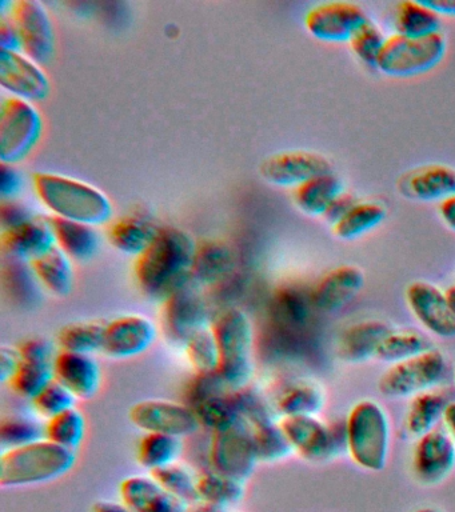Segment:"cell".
I'll list each match as a JSON object with an SVG mask.
<instances>
[{
  "mask_svg": "<svg viewBox=\"0 0 455 512\" xmlns=\"http://www.w3.org/2000/svg\"><path fill=\"white\" fill-rule=\"evenodd\" d=\"M386 208L377 202H358L333 226L334 235L341 240H355L373 231L386 218Z\"/></svg>",
  "mask_w": 455,
  "mask_h": 512,
  "instance_id": "74e56055",
  "label": "cell"
},
{
  "mask_svg": "<svg viewBox=\"0 0 455 512\" xmlns=\"http://www.w3.org/2000/svg\"><path fill=\"white\" fill-rule=\"evenodd\" d=\"M33 186L38 199L55 218L93 227L113 219V203L93 184L57 172H37Z\"/></svg>",
  "mask_w": 455,
  "mask_h": 512,
  "instance_id": "7a4b0ae2",
  "label": "cell"
},
{
  "mask_svg": "<svg viewBox=\"0 0 455 512\" xmlns=\"http://www.w3.org/2000/svg\"><path fill=\"white\" fill-rule=\"evenodd\" d=\"M198 244L189 232L163 227L149 248L138 256L134 275L139 288L151 298L167 296L193 280Z\"/></svg>",
  "mask_w": 455,
  "mask_h": 512,
  "instance_id": "6da1fadb",
  "label": "cell"
},
{
  "mask_svg": "<svg viewBox=\"0 0 455 512\" xmlns=\"http://www.w3.org/2000/svg\"><path fill=\"white\" fill-rule=\"evenodd\" d=\"M439 215L450 230L455 231V195L439 203Z\"/></svg>",
  "mask_w": 455,
  "mask_h": 512,
  "instance_id": "680465c9",
  "label": "cell"
},
{
  "mask_svg": "<svg viewBox=\"0 0 455 512\" xmlns=\"http://www.w3.org/2000/svg\"><path fill=\"white\" fill-rule=\"evenodd\" d=\"M386 36L381 28L370 20L365 26L359 28L353 38L350 39V47L354 54L370 67H377L379 59L385 48Z\"/></svg>",
  "mask_w": 455,
  "mask_h": 512,
  "instance_id": "c3c4849f",
  "label": "cell"
},
{
  "mask_svg": "<svg viewBox=\"0 0 455 512\" xmlns=\"http://www.w3.org/2000/svg\"><path fill=\"white\" fill-rule=\"evenodd\" d=\"M45 122L34 103L14 96L0 104V160L2 164L17 166L41 143Z\"/></svg>",
  "mask_w": 455,
  "mask_h": 512,
  "instance_id": "8992f818",
  "label": "cell"
},
{
  "mask_svg": "<svg viewBox=\"0 0 455 512\" xmlns=\"http://www.w3.org/2000/svg\"><path fill=\"white\" fill-rule=\"evenodd\" d=\"M151 475L166 488L186 504L199 502L198 498V476L189 467L177 462L170 466L163 467L161 470L151 472Z\"/></svg>",
  "mask_w": 455,
  "mask_h": 512,
  "instance_id": "bcb514c9",
  "label": "cell"
},
{
  "mask_svg": "<svg viewBox=\"0 0 455 512\" xmlns=\"http://www.w3.org/2000/svg\"><path fill=\"white\" fill-rule=\"evenodd\" d=\"M357 203L358 200L355 199L353 195L349 194V192H342L341 195H338L337 198L334 199L330 207L327 208L323 218H325L331 226H334V224L338 223Z\"/></svg>",
  "mask_w": 455,
  "mask_h": 512,
  "instance_id": "6f0895ef",
  "label": "cell"
},
{
  "mask_svg": "<svg viewBox=\"0 0 455 512\" xmlns=\"http://www.w3.org/2000/svg\"><path fill=\"white\" fill-rule=\"evenodd\" d=\"M230 388L227 387L225 380L221 378L218 372L214 374H195L186 391L187 404L191 408L205 400L214 398V396L229 394Z\"/></svg>",
  "mask_w": 455,
  "mask_h": 512,
  "instance_id": "f907efd6",
  "label": "cell"
},
{
  "mask_svg": "<svg viewBox=\"0 0 455 512\" xmlns=\"http://www.w3.org/2000/svg\"><path fill=\"white\" fill-rule=\"evenodd\" d=\"M446 375V358L431 347L413 358L390 364L378 380V390L385 398H413L434 390Z\"/></svg>",
  "mask_w": 455,
  "mask_h": 512,
  "instance_id": "ba28073f",
  "label": "cell"
},
{
  "mask_svg": "<svg viewBox=\"0 0 455 512\" xmlns=\"http://www.w3.org/2000/svg\"><path fill=\"white\" fill-rule=\"evenodd\" d=\"M57 246L65 251L74 262H87L98 254L101 236L97 228L61 218H50Z\"/></svg>",
  "mask_w": 455,
  "mask_h": 512,
  "instance_id": "4316f807",
  "label": "cell"
},
{
  "mask_svg": "<svg viewBox=\"0 0 455 512\" xmlns=\"http://www.w3.org/2000/svg\"><path fill=\"white\" fill-rule=\"evenodd\" d=\"M391 328L378 320H366L351 326L339 343V354L346 362L361 363L375 359L379 344L389 335Z\"/></svg>",
  "mask_w": 455,
  "mask_h": 512,
  "instance_id": "f1b7e54d",
  "label": "cell"
},
{
  "mask_svg": "<svg viewBox=\"0 0 455 512\" xmlns=\"http://www.w3.org/2000/svg\"><path fill=\"white\" fill-rule=\"evenodd\" d=\"M395 31L407 38H426L441 32L442 19L422 0H406L395 11Z\"/></svg>",
  "mask_w": 455,
  "mask_h": 512,
  "instance_id": "d6a6232c",
  "label": "cell"
},
{
  "mask_svg": "<svg viewBox=\"0 0 455 512\" xmlns=\"http://www.w3.org/2000/svg\"><path fill=\"white\" fill-rule=\"evenodd\" d=\"M455 467V442L446 430L427 432L415 443L413 470L422 484L434 486L443 482Z\"/></svg>",
  "mask_w": 455,
  "mask_h": 512,
  "instance_id": "d6986e66",
  "label": "cell"
},
{
  "mask_svg": "<svg viewBox=\"0 0 455 512\" xmlns=\"http://www.w3.org/2000/svg\"><path fill=\"white\" fill-rule=\"evenodd\" d=\"M343 192L342 180L334 172L315 176L295 188L294 202L303 214L323 216L334 199Z\"/></svg>",
  "mask_w": 455,
  "mask_h": 512,
  "instance_id": "1f68e13d",
  "label": "cell"
},
{
  "mask_svg": "<svg viewBox=\"0 0 455 512\" xmlns=\"http://www.w3.org/2000/svg\"><path fill=\"white\" fill-rule=\"evenodd\" d=\"M0 50L22 52L21 35L9 14L0 16Z\"/></svg>",
  "mask_w": 455,
  "mask_h": 512,
  "instance_id": "11a10c76",
  "label": "cell"
},
{
  "mask_svg": "<svg viewBox=\"0 0 455 512\" xmlns=\"http://www.w3.org/2000/svg\"><path fill=\"white\" fill-rule=\"evenodd\" d=\"M245 482L219 474L213 470L206 471L198 476L199 502L213 504L226 510L242 502L245 498Z\"/></svg>",
  "mask_w": 455,
  "mask_h": 512,
  "instance_id": "d590c367",
  "label": "cell"
},
{
  "mask_svg": "<svg viewBox=\"0 0 455 512\" xmlns=\"http://www.w3.org/2000/svg\"><path fill=\"white\" fill-rule=\"evenodd\" d=\"M442 422L445 424V430L449 432V435L455 442V402H449V404H447Z\"/></svg>",
  "mask_w": 455,
  "mask_h": 512,
  "instance_id": "6125c7cd",
  "label": "cell"
},
{
  "mask_svg": "<svg viewBox=\"0 0 455 512\" xmlns=\"http://www.w3.org/2000/svg\"><path fill=\"white\" fill-rule=\"evenodd\" d=\"M30 267L39 284L51 294L58 296V298H66L73 292L75 284L74 260L58 246L41 256V258L33 260Z\"/></svg>",
  "mask_w": 455,
  "mask_h": 512,
  "instance_id": "484cf974",
  "label": "cell"
},
{
  "mask_svg": "<svg viewBox=\"0 0 455 512\" xmlns=\"http://www.w3.org/2000/svg\"><path fill=\"white\" fill-rule=\"evenodd\" d=\"M0 84L14 98L43 102L51 94L49 75L23 52L0 50Z\"/></svg>",
  "mask_w": 455,
  "mask_h": 512,
  "instance_id": "9a60e30c",
  "label": "cell"
},
{
  "mask_svg": "<svg viewBox=\"0 0 455 512\" xmlns=\"http://www.w3.org/2000/svg\"><path fill=\"white\" fill-rule=\"evenodd\" d=\"M365 10L355 3L327 2L310 8L305 26L310 35L322 42H350L355 32L370 22Z\"/></svg>",
  "mask_w": 455,
  "mask_h": 512,
  "instance_id": "5bb4252c",
  "label": "cell"
},
{
  "mask_svg": "<svg viewBox=\"0 0 455 512\" xmlns=\"http://www.w3.org/2000/svg\"><path fill=\"white\" fill-rule=\"evenodd\" d=\"M77 452L41 439L27 446L3 450L0 455V486L21 488L54 482L69 474Z\"/></svg>",
  "mask_w": 455,
  "mask_h": 512,
  "instance_id": "3957f363",
  "label": "cell"
},
{
  "mask_svg": "<svg viewBox=\"0 0 455 512\" xmlns=\"http://www.w3.org/2000/svg\"><path fill=\"white\" fill-rule=\"evenodd\" d=\"M183 350L195 374H214L221 366V351H219L217 336L211 326L195 332Z\"/></svg>",
  "mask_w": 455,
  "mask_h": 512,
  "instance_id": "b9f144b4",
  "label": "cell"
},
{
  "mask_svg": "<svg viewBox=\"0 0 455 512\" xmlns=\"http://www.w3.org/2000/svg\"><path fill=\"white\" fill-rule=\"evenodd\" d=\"M323 406H325V392L318 384L307 382V380L291 384L279 395L275 404L282 418L318 415Z\"/></svg>",
  "mask_w": 455,
  "mask_h": 512,
  "instance_id": "e575fe53",
  "label": "cell"
},
{
  "mask_svg": "<svg viewBox=\"0 0 455 512\" xmlns=\"http://www.w3.org/2000/svg\"><path fill=\"white\" fill-rule=\"evenodd\" d=\"M57 247L50 218L30 220L22 226L2 232V250L9 259L31 263Z\"/></svg>",
  "mask_w": 455,
  "mask_h": 512,
  "instance_id": "44dd1931",
  "label": "cell"
},
{
  "mask_svg": "<svg viewBox=\"0 0 455 512\" xmlns=\"http://www.w3.org/2000/svg\"><path fill=\"white\" fill-rule=\"evenodd\" d=\"M157 338V324L147 316H117L106 323L102 352L111 359L135 358L150 350Z\"/></svg>",
  "mask_w": 455,
  "mask_h": 512,
  "instance_id": "2e32d148",
  "label": "cell"
},
{
  "mask_svg": "<svg viewBox=\"0 0 455 512\" xmlns=\"http://www.w3.org/2000/svg\"><path fill=\"white\" fill-rule=\"evenodd\" d=\"M221 351L218 374L231 392L251 384L254 375V327L241 308L221 312L211 323Z\"/></svg>",
  "mask_w": 455,
  "mask_h": 512,
  "instance_id": "5b68a950",
  "label": "cell"
},
{
  "mask_svg": "<svg viewBox=\"0 0 455 512\" xmlns=\"http://www.w3.org/2000/svg\"><path fill=\"white\" fill-rule=\"evenodd\" d=\"M398 190L407 199L441 203L455 195V170L445 164L414 168L399 179Z\"/></svg>",
  "mask_w": 455,
  "mask_h": 512,
  "instance_id": "cb8c5ba5",
  "label": "cell"
},
{
  "mask_svg": "<svg viewBox=\"0 0 455 512\" xmlns=\"http://www.w3.org/2000/svg\"><path fill=\"white\" fill-rule=\"evenodd\" d=\"M106 323L97 320H81L66 324L58 334L61 351L94 355L102 352Z\"/></svg>",
  "mask_w": 455,
  "mask_h": 512,
  "instance_id": "8d00e7d4",
  "label": "cell"
},
{
  "mask_svg": "<svg viewBox=\"0 0 455 512\" xmlns=\"http://www.w3.org/2000/svg\"><path fill=\"white\" fill-rule=\"evenodd\" d=\"M159 231L161 228L145 216L130 215L111 224L107 236L115 250L138 258L154 243Z\"/></svg>",
  "mask_w": 455,
  "mask_h": 512,
  "instance_id": "d4e9b609",
  "label": "cell"
},
{
  "mask_svg": "<svg viewBox=\"0 0 455 512\" xmlns=\"http://www.w3.org/2000/svg\"><path fill=\"white\" fill-rule=\"evenodd\" d=\"M333 172L330 160L317 152L294 150L278 152L262 163L261 175L278 187L297 188L315 176Z\"/></svg>",
  "mask_w": 455,
  "mask_h": 512,
  "instance_id": "e0dca14e",
  "label": "cell"
},
{
  "mask_svg": "<svg viewBox=\"0 0 455 512\" xmlns=\"http://www.w3.org/2000/svg\"><path fill=\"white\" fill-rule=\"evenodd\" d=\"M446 48V36L442 32L426 38L395 34L387 38L377 68L391 78L422 75L442 62Z\"/></svg>",
  "mask_w": 455,
  "mask_h": 512,
  "instance_id": "52a82bcc",
  "label": "cell"
},
{
  "mask_svg": "<svg viewBox=\"0 0 455 512\" xmlns=\"http://www.w3.org/2000/svg\"><path fill=\"white\" fill-rule=\"evenodd\" d=\"M449 400L437 390L421 392L413 396L407 408L405 428L407 434L418 439L435 430L445 415Z\"/></svg>",
  "mask_w": 455,
  "mask_h": 512,
  "instance_id": "4dcf8cb0",
  "label": "cell"
},
{
  "mask_svg": "<svg viewBox=\"0 0 455 512\" xmlns=\"http://www.w3.org/2000/svg\"><path fill=\"white\" fill-rule=\"evenodd\" d=\"M91 512H133L125 502H115V500H99L93 506Z\"/></svg>",
  "mask_w": 455,
  "mask_h": 512,
  "instance_id": "94428289",
  "label": "cell"
},
{
  "mask_svg": "<svg viewBox=\"0 0 455 512\" xmlns=\"http://www.w3.org/2000/svg\"><path fill=\"white\" fill-rule=\"evenodd\" d=\"M311 310H315L311 291H305L302 287L279 288L271 299L270 311L274 322L290 330L305 326Z\"/></svg>",
  "mask_w": 455,
  "mask_h": 512,
  "instance_id": "f546056e",
  "label": "cell"
},
{
  "mask_svg": "<svg viewBox=\"0 0 455 512\" xmlns=\"http://www.w3.org/2000/svg\"><path fill=\"white\" fill-rule=\"evenodd\" d=\"M186 512H225V510H223V508L213 506V504L197 502L190 504V506L187 507Z\"/></svg>",
  "mask_w": 455,
  "mask_h": 512,
  "instance_id": "be15d7a7",
  "label": "cell"
},
{
  "mask_svg": "<svg viewBox=\"0 0 455 512\" xmlns=\"http://www.w3.org/2000/svg\"><path fill=\"white\" fill-rule=\"evenodd\" d=\"M193 410L197 414L201 427L213 431V434L246 423L239 414L237 404L234 402L233 392L207 399L194 407Z\"/></svg>",
  "mask_w": 455,
  "mask_h": 512,
  "instance_id": "ab89813d",
  "label": "cell"
},
{
  "mask_svg": "<svg viewBox=\"0 0 455 512\" xmlns=\"http://www.w3.org/2000/svg\"><path fill=\"white\" fill-rule=\"evenodd\" d=\"M182 451V438L157 434V432H145L138 443V463L151 474V472L177 463Z\"/></svg>",
  "mask_w": 455,
  "mask_h": 512,
  "instance_id": "836d02e7",
  "label": "cell"
},
{
  "mask_svg": "<svg viewBox=\"0 0 455 512\" xmlns=\"http://www.w3.org/2000/svg\"><path fill=\"white\" fill-rule=\"evenodd\" d=\"M54 375L78 400L93 399L101 390L102 370L94 355L59 350Z\"/></svg>",
  "mask_w": 455,
  "mask_h": 512,
  "instance_id": "7402d4cb",
  "label": "cell"
},
{
  "mask_svg": "<svg viewBox=\"0 0 455 512\" xmlns=\"http://www.w3.org/2000/svg\"><path fill=\"white\" fill-rule=\"evenodd\" d=\"M54 379V364L23 362L9 386L15 394L31 402Z\"/></svg>",
  "mask_w": 455,
  "mask_h": 512,
  "instance_id": "7dc6e473",
  "label": "cell"
},
{
  "mask_svg": "<svg viewBox=\"0 0 455 512\" xmlns=\"http://www.w3.org/2000/svg\"><path fill=\"white\" fill-rule=\"evenodd\" d=\"M209 326V304L202 292L190 283L163 300L162 330L174 346L185 347L195 332Z\"/></svg>",
  "mask_w": 455,
  "mask_h": 512,
  "instance_id": "9c48e42d",
  "label": "cell"
},
{
  "mask_svg": "<svg viewBox=\"0 0 455 512\" xmlns=\"http://www.w3.org/2000/svg\"><path fill=\"white\" fill-rule=\"evenodd\" d=\"M279 423L293 450L307 462H327L337 455V432L318 415L286 416Z\"/></svg>",
  "mask_w": 455,
  "mask_h": 512,
  "instance_id": "4fadbf2b",
  "label": "cell"
},
{
  "mask_svg": "<svg viewBox=\"0 0 455 512\" xmlns=\"http://www.w3.org/2000/svg\"><path fill=\"white\" fill-rule=\"evenodd\" d=\"M35 218L37 215L29 207L15 202V200H5L0 207V222H2L3 231L22 226Z\"/></svg>",
  "mask_w": 455,
  "mask_h": 512,
  "instance_id": "f5cc1de1",
  "label": "cell"
},
{
  "mask_svg": "<svg viewBox=\"0 0 455 512\" xmlns=\"http://www.w3.org/2000/svg\"><path fill=\"white\" fill-rule=\"evenodd\" d=\"M345 442L351 460L362 470H385L390 454L391 426L381 403L365 399L354 404L346 419Z\"/></svg>",
  "mask_w": 455,
  "mask_h": 512,
  "instance_id": "277c9868",
  "label": "cell"
},
{
  "mask_svg": "<svg viewBox=\"0 0 455 512\" xmlns=\"http://www.w3.org/2000/svg\"><path fill=\"white\" fill-rule=\"evenodd\" d=\"M46 439L67 450L77 451L87 434L85 414L78 407L46 420Z\"/></svg>",
  "mask_w": 455,
  "mask_h": 512,
  "instance_id": "f35d334b",
  "label": "cell"
},
{
  "mask_svg": "<svg viewBox=\"0 0 455 512\" xmlns=\"http://www.w3.org/2000/svg\"><path fill=\"white\" fill-rule=\"evenodd\" d=\"M447 304H449L450 311L453 312L454 318H455V284L453 286H450L445 291Z\"/></svg>",
  "mask_w": 455,
  "mask_h": 512,
  "instance_id": "e7e4bbea",
  "label": "cell"
},
{
  "mask_svg": "<svg viewBox=\"0 0 455 512\" xmlns=\"http://www.w3.org/2000/svg\"><path fill=\"white\" fill-rule=\"evenodd\" d=\"M259 463H277L289 458L294 450L281 423L274 422L251 428Z\"/></svg>",
  "mask_w": 455,
  "mask_h": 512,
  "instance_id": "ee69618b",
  "label": "cell"
},
{
  "mask_svg": "<svg viewBox=\"0 0 455 512\" xmlns=\"http://www.w3.org/2000/svg\"><path fill=\"white\" fill-rule=\"evenodd\" d=\"M259 463L253 430L247 423L214 432L210 446V470L245 482Z\"/></svg>",
  "mask_w": 455,
  "mask_h": 512,
  "instance_id": "8fae6325",
  "label": "cell"
},
{
  "mask_svg": "<svg viewBox=\"0 0 455 512\" xmlns=\"http://www.w3.org/2000/svg\"><path fill=\"white\" fill-rule=\"evenodd\" d=\"M77 400L69 388L54 379L37 398L31 400V404H33V408L39 416L49 420L54 416L63 414L70 408L77 407L75 406Z\"/></svg>",
  "mask_w": 455,
  "mask_h": 512,
  "instance_id": "681fc988",
  "label": "cell"
},
{
  "mask_svg": "<svg viewBox=\"0 0 455 512\" xmlns=\"http://www.w3.org/2000/svg\"><path fill=\"white\" fill-rule=\"evenodd\" d=\"M119 495L133 512H186L189 507L151 474L127 476L119 484Z\"/></svg>",
  "mask_w": 455,
  "mask_h": 512,
  "instance_id": "603a6c76",
  "label": "cell"
},
{
  "mask_svg": "<svg viewBox=\"0 0 455 512\" xmlns=\"http://www.w3.org/2000/svg\"><path fill=\"white\" fill-rule=\"evenodd\" d=\"M45 438L46 424L41 420L26 415L10 416L2 420L0 444L3 450L27 446Z\"/></svg>",
  "mask_w": 455,
  "mask_h": 512,
  "instance_id": "f6af8a7d",
  "label": "cell"
},
{
  "mask_svg": "<svg viewBox=\"0 0 455 512\" xmlns=\"http://www.w3.org/2000/svg\"><path fill=\"white\" fill-rule=\"evenodd\" d=\"M422 2L439 16H455V0H422Z\"/></svg>",
  "mask_w": 455,
  "mask_h": 512,
  "instance_id": "91938a15",
  "label": "cell"
},
{
  "mask_svg": "<svg viewBox=\"0 0 455 512\" xmlns=\"http://www.w3.org/2000/svg\"><path fill=\"white\" fill-rule=\"evenodd\" d=\"M235 404L239 414L251 428L265 426V424L278 422L277 407L273 406L259 388L243 387L233 392Z\"/></svg>",
  "mask_w": 455,
  "mask_h": 512,
  "instance_id": "7bdbcfd3",
  "label": "cell"
},
{
  "mask_svg": "<svg viewBox=\"0 0 455 512\" xmlns=\"http://www.w3.org/2000/svg\"><path fill=\"white\" fill-rule=\"evenodd\" d=\"M7 14L17 24L23 54L41 66L53 62L57 54V38L53 19L45 4L38 0H18L11 4Z\"/></svg>",
  "mask_w": 455,
  "mask_h": 512,
  "instance_id": "30bf717a",
  "label": "cell"
},
{
  "mask_svg": "<svg viewBox=\"0 0 455 512\" xmlns=\"http://www.w3.org/2000/svg\"><path fill=\"white\" fill-rule=\"evenodd\" d=\"M405 298L411 314L427 332L438 338H454L455 318L445 291L433 283L417 280L407 286Z\"/></svg>",
  "mask_w": 455,
  "mask_h": 512,
  "instance_id": "ac0fdd59",
  "label": "cell"
},
{
  "mask_svg": "<svg viewBox=\"0 0 455 512\" xmlns=\"http://www.w3.org/2000/svg\"><path fill=\"white\" fill-rule=\"evenodd\" d=\"M233 250L218 240L198 244L193 267V280L202 286H215L225 282L233 272Z\"/></svg>",
  "mask_w": 455,
  "mask_h": 512,
  "instance_id": "83f0119b",
  "label": "cell"
},
{
  "mask_svg": "<svg viewBox=\"0 0 455 512\" xmlns=\"http://www.w3.org/2000/svg\"><path fill=\"white\" fill-rule=\"evenodd\" d=\"M23 188V176L15 166L2 164L0 172V194L3 199L14 200L15 196L21 194Z\"/></svg>",
  "mask_w": 455,
  "mask_h": 512,
  "instance_id": "9f6ffc18",
  "label": "cell"
},
{
  "mask_svg": "<svg viewBox=\"0 0 455 512\" xmlns=\"http://www.w3.org/2000/svg\"><path fill=\"white\" fill-rule=\"evenodd\" d=\"M454 379H455V372H454Z\"/></svg>",
  "mask_w": 455,
  "mask_h": 512,
  "instance_id": "003e7915",
  "label": "cell"
},
{
  "mask_svg": "<svg viewBox=\"0 0 455 512\" xmlns=\"http://www.w3.org/2000/svg\"><path fill=\"white\" fill-rule=\"evenodd\" d=\"M23 362L54 364L58 352L50 340L43 338H31L25 340L18 347Z\"/></svg>",
  "mask_w": 455,
  "mask_h": 512,
  "instance_id": "816d5d0a",
  "label": "cell"
},
{
  "mask_svg": "<svg viewBox=\"0 0 455 512\" xmlns=\"http://www.w3.org/2000/svg\"><path fill=\"white\" fill-rule=\"evenodd\" d=\"M415 512H441V511L435 510V508L427 507V508H421V510H418Z\"/></svg>",
  "mask_w": 455,
  "mask_h": 512,
  "instance_id": "03108f58",
  "label": "cell"
},
{
  "mask_svg": "<svg viewBox=\"0 0 455 512\" xmlns=\"http://www.w3.org/2000/svg\"><path fill=\"white\" fill-rule=\"evenodd\" d=\"M431 348L425 335L413 330H391L379 344L375 359L390 364L413 358Z\"/></svg>",
  "mask_w": 455,
  "mask_h": 512,
  "instance_id": "60d3db41",
  "label": "cell"
},
{
  "mask_svg": "<svg viewBox=\"0 0 455 512\" xmlns=\"http://www.w3.org/2000/svg\"><path fill=\"white\" fill-rule=\"evenodd\" d=\"M131 423L139 430L186 438L201 427L197 414L189 404L167 399H145L135 403L129 412Z\"/></svg>",
  "mask_w": 455,
  "mask_h": 512,
  "instance_id": "7c38bea8",
  "label": "cell"
},
{
  "mask_svg": "<svg viewBox=\"0 0 455 512\" xmlns=\"http://www.w3.org/2000/svg\"><path fill=\"white\" fill-rule=\"evenodd\" d=\"M22 363L23 359L19 348L3 344L0 347V382L10 384Z\"/></svg>",
  "mask_w": 455,
  "mask_h": 512,
  "instance_id": "db71d44e",
  "label": "cell"
},
{
  "mask_svg": "<svg viewBox=\"0 0 455 512\" xmlns=\"http://www.w3.org/2000/svg\"><path fill=\"white\" fill-rule=\"evenodd\" d=\"M365 286V274L361 268L343 264L326 272L311 290L315 310L337 312L347 306Z\"/></svg>",
  "mask_w": 455,
  "mask_h": 512,
  "instance_id": "ffe728a7",
  "label": "cell"
}]
</instances>
